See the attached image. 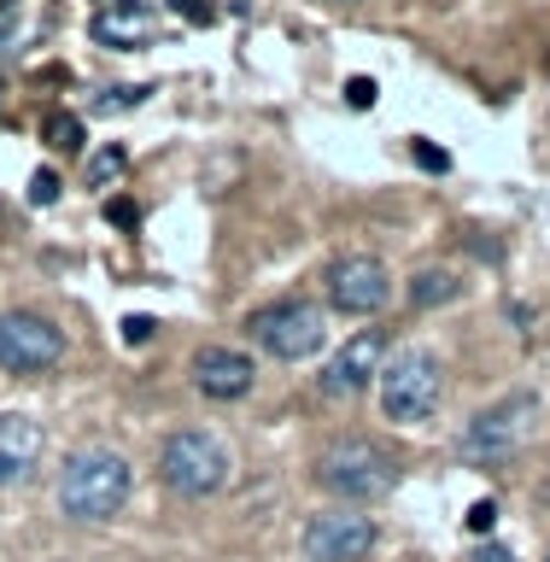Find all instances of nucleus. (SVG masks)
<instances>
[{"instance_id": "obj_2", "label": "nucleus", "mask_w": 550, "mask_h": 562, "mask_svg": "<svg viewBox=\"0 0 550 562\" xmlns=\"http://www.w3.org/2000/svg\"><path fill=\"white\" fill-rule=\"evenodd\" d=\"M316 486L346 498V504H375L399 486V457L381 439H334L316 457Z\"/></svg>"}, {"instance_id": "obj_19", "label": "nucleus", "mask_w": 550, "mask_h": 562, "mask_svg": "<svg viewBox=\"0 0 550 562\" xmlns=\"http://www.w3.org/2000/svg\"><path fill=\"white\" fill-rule=\"evenodd\" d=\"M411 153H416V165H422V170H434V176H446V170H451V153H446V147H434V140H416Z\"/></svg>"}, {"instance_id": "obj_7", "label": "nucleus", "mask_w": 550, "mask_h": 562, "mask_svg": "<svg viewBox=\"0 0 550 562\" xmlns=\"http://www.w3.org/2000/svg\"><path fill=\"white\" fill-rule=\"evenodd\" d=\"M65 363V334L42 311H0V369L7 375H47Z\"/></svg>"}, {"instance_id": "obj_5", "label": "nucleus", "mask_w": 550, "mask_h": 562, "mask_svg": "<svg viewBox=\"0 0 550 562\" xmlns=\"http://www.w3.org/2000/svg\"><path fill=\"white\" fill-rule=\"evenodd\" d=\"M246 334H252V346L263 351V358L305 363V358L323 351L328 323H323V305H316V299H276V305H263L252 323H246Z\"/></svg>"}, {"instance_id": "obj_16", "label": "nucleus", "mask_w": 550, "mask_h": 562, "mask_svg": "<svg viewBox=\"0 0 550 562\" xmlns=\"http://www.w3.org/2000/svg\"><path fill=\"white\" fill-rule=\"evenodd\" d=\"M123 170H130V147H123V140H105V147L88 158V188H112Z\"/></svg>"}, {"instance_id": "obj_18", "label": "nucleus", "mask_w": 550, "mask_h": 562, "mask_svg": "<svg viewBox=\"0 0 550 562\" xmlns=\"http://www.w3.org/2000/svg\"><path fill=\"white\" fill-rule=\"evenodd\" d=\"M375 100H381L375 77H351V82H346V105H351V112H369Z\"/></svg>"}, {"instance_id": "obj_4", "label": "nucleus", "mask_w": 550, "mask_h": 562, "mask_svg": "<svg viewBox=\"0 0 550 562\" xmlns=\"http://www.w3.org/2000/svg\"><path fill=\"white\" fill-rule=\"evenodd\" d=\"M534 422H539V398L509 393V398L486 404L481 416H469V422H463V434H457V457H463L469 469H504L509 457L527 446Z\"/></svg>"}, {"instance_id": "obj_22", "label": "nucleus", "mask_w": 550, "mask_h": 562, "mask_svg": "<svg viewBox=\"0 0 550 562\" xmlns=\"http://www.w3.org/2000/svg\"><path fill=\"white\" fill-rule=\"evenodd\" d=\"M105 223L135 228V223H141V205H135V200H105Z\"/></svg>"}, {"instance_id": "obj_9", "label": "nucleus", "mask_w": 550, "mask_h": 562, "mask_svg": "<svg viewBox=\"0 0 550 562\" xmlns=\"http://www.w3.org/2000/svg\"><path fill=\"white\" fill-rule=\"evenodd\" d=\"M381 527L375 516H358V509H323V516L305 521V562H363L375 551Z\"/></svg>"}, {"instance_id": "obj_8", "label": "nucleus", "mask_w": 550, "mask_h": 562, "mask_svg": "<svg viewBox=\"0 0 550 562\" xmlns=\"http://www.w3.org/2000/svg\"><path fill=\"white\" fill-rule=\"evenodd\" d=\"M323 288H328V305L334 311H346V316H381L386 299H393V276H386L381 258L346 252V258L328 263Z\"/></svg>"}, {"instance_id": "obj_17", "label": "nucleus", "mask_w": 550, "mask_h": 562, "mask_svg": "<svg viewBox=\"0 0 550 562\" xmlns=\"http://www.w3.org/2000/svg\"><path fill=\"white\" fill-rule=\"evenodd\" d=\"M141 100H147V88L123 82V88H105V94L94 100V112H130V105H141Z\"/></svg>"}, {"instance_id": "obj_27", "label": "nucleus", "mask_w": 550, "mask_h": 562, "mask_svg": "<svg viewBox=\"0 0 550 562\" xmlns=\"http://www.w3.org/2000/svg\"><path fill=\"white\" fill-rule=\"evenodd\" d=\"M100 7H123V0H100Z\"/></svg>"}, {"instance_id": "obj_23", "label": "nucleus", "mask_w": 550, "mask_h": 562, "mask_svg": "<svg viewBox=\"0 0 550 562\" xmlns=\"http://www.w3.org/2000/svg\"><path fill=\"white\" fill-rule=\"evenodd\" d=\"M153 316H123V340H130V346H147L153 340Z\"/></svg>"}, {"instance_id": "obj_1", "label": "nucleus", "mask_w": 550, "mask_h": 562, "mask_svg": "<svg viewBox=\"0 0 550 562\" xmlns=\"http://www.w3.org/2000/svg\"><path fill=\"white\" fill-rule=\"evenodd\" d=\"M130 486H135L130 457L112 446H88L59 469V509L70 521H112L130 504Z\"/></svg>"}, {"instance_id": "obj_21", "label": "nucleus", "mask_w": 550, "mask_h": 562, "mask_svg": "<svg viewBox=\"0 0 550 562\" xmlns=\"http://www.w3.org/2000/svg\"><path fill=\"white\" fill-rule=\"evenodd\" d=\"M469 533H492V527H498V504H492V498H481V504H469Z\"/></svg>"}, {"instance_id": "obj_20", "label": "nucleus", "mask_w": 550, "mask_h": 562, "mask_svg": "<svg viewBox=\"0 0 550 562\" xmlns=\"http://www.w3.org/2000/svg\"><path fill=\"white\" fill-rule=\"evenodd\" d=\"M53 200H59V176H53V170H35V176H30V205H53Z\"/></svg>"}, {"instance_id": "obj_3", "label": "nucleus", "mask_w": 550, "mask_h": 562, "mask_svg": "<svg viewBox=\"0 0 550 562\" xmlns=\"http://www.w3.org/2000/svg\"><path fill=\"white\" fill-rule=\"evenodd\" d=\"M375 393H381L386 422L416 428V422H428L439 411V398H446V363H439L428 346H404V351H393V358L381 363Z\"/></svg>"}, {"instance_id": "obj_25", "label": "nucleus", "mask_w": 550, "mask_h": 562, "mask_svg": "<svg viewBox=\"0 0 550 562\" xmlns=\"http://www.w3.org/2000/svg\"><path fill=\"white\" fill-rule=\"evenodd\" d=\"M170 7H176V12H182V18H188V24H217V12H211V7H205V0H170Z\"/></svg>"}, {"instance_id": "obj_24", "label": "nucleus", "mask_w": 550, "mask_h": 562, "mask_svg": "<svg viewBox=\"0 0 550 562\" xmlns=\"http://www.w3.org/2000/svg\"><path fill=\"white\" fill-rule=\"evenodd\" d=\"M469 562H521V557L509 551V544H492V539H481V544L469 551Z\"/></svg>"}, {"instance_id": "obj_11", "label": "nucleus", "mask_w": 550, "mask_h": 562, "mask_svg": "<svg viewBox=\"0 0 550 562\" xmlns=\"http://www.w3.org/2000/svg\"><path fill=\"white\" fill-rule=\"evenodd\" d=\"M252 381H258V363L246 358L240 346H223V340H211L193 351V386H200V398L211 404H235L252 393Z\"/></svg>"}, {"instance_id": "obj_26", "label": "nucleus", "mask_w": 550, "mask_h": 562, "mask_svg": "<svg viewBox=\"0 0 550 562\" xmlns=\"http://www.w3.org/2000/svg\"><path fill=\"white\" fill-rule=\"evenodd\" d=\"M18 12V0H0V18H12Z\"/></svg>"}, {"instance_id": "obj_15", "label": "nucleus", "mask_w": 550, "mask_h": 562, "mask_svg": "<svg viewBox=\"0 0 550 562\" xmlns=\"http://www.w3.org/2000/svg\"><path fill=\"white\" fill-rule=\"evenodd\" d=\"M42 140H47L53 153H77L82 140H88V130H82L77 112H47V117H42Z\"/></svg>"}, {"instance_id": "obj_12", "label": "nucleus", "mask_w": 550, "mask_h": 562, "mask_svg": "<svg viewBox=\"0 0 550 562\" xmlns=\"http://www.w3.org/2000/svg\"><path fill=\"white\" fill-rule=\"evenodd\" d=\"M42 451H47L42 422L24 411H0V486H24L42 469Z\"/></svg>"}, {"instance_id": "obj_6", "label": "nucleus", "mask_w": 550, "mask_h": 562, "mask_svg": "<svg viewBox=\"0 0 550 562\" xmlns=\"http://www.w3.org/2000/svg\"><path fill=\"white\" fill-rule=\"evenodd\" d=\"M158 481L170 492H182V498H211V492L228 486V451L211 434L182 428V434L165 439V451H158Z\"/></svg>"}, {"instance_id": "obj_10", "label": "nucleus", "mask_w": 550, "mask_h": 562, "mask_svg": "<svg viewBox=\"0 0 550 562\" xmlns=\"http://www.w3.org/2000/svg\"><path fill=\"white\" fill-rule=\"evenodd\" d=\"M381 363H386V340H381V328H363V334H351V340H346V346L323 363L316 386H323V398H351V393H363V386L381 375Z\"/></svg>"}, {"instance_id": "obj_13", "label": "nucleus", "mask_w": 550, "mask_h": 562, "mask_svg": "<svg viewBox=\"0 0 550 562\" xmlns=\"http://www.w3.org/2000/svg\"><path fill=\"white\" fill-rule=\"evenodd\" d=\"M88 35H94L100 47L130 53V47H147L153 42V18L141 12L135 0H123V7H100L94 18H88Z\"/></svg>"}, {"instance_id": "obj_14", "label": "nucleus", "mask_w": 550, "mask_h": 562, "mask_svg": "<svg viewBox=\"0 0 550 562\" xmlns=\"http://www.w3.org/2000/svg\"><path fill=\"white\" fill-rule=\"evenodd\" d=\"M457 293H463V276L457 270H422L411 281V311H439V305H451Z\"/></svg>"}]
</instances>
